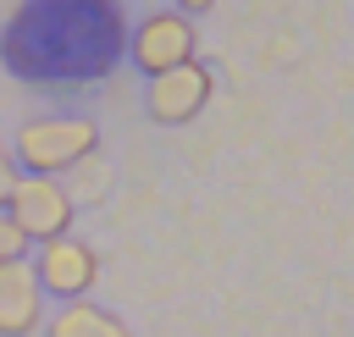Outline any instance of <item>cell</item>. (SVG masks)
I'll return each instance as SVG.
<instances>
[{"instance_id":"1","label":"cell","mask_w":354,"mask_h":337,"mask_svg":"<svg viewBox=\"0 0 354 337\" xmlns=\"http://www.w3.org/2000/svg\"><path fill=\"white\" fill-rule=\"evenodd\" d=\"M100 149V127L88 116H33L22 122V133L11 138V155L22 171L39 177H66L72 166H83Z\"/></svg>"},{"instance_id":"2","label":"cell","mask_w":354,"mask_h":337,"mask_svg":"<svg viewBox=\"0 0 354 337\" xmlns=\"http://www.w3.org/2000/svg\"><path fill=\"white\" fill-rule=\"evenodd\" d=\"M127 61L144 72V77H155V72H171V66H183V61H199V28H194V17L188 11H149L138 28H133V39H127Z\"/></svg>"},{"instance_id":"3","label":"cell","mask_w":354,"mask_h":337,"mask_svg":"<svg viewBox=\"0 0 354 337\" xmlns=\"http://www.w3.org/2000/svg\"><path fill=\"white\" fill-rule=\"evenodd\" d=\"M33 276H39V287H44V298H88V287L100 282V254L83 243V238H72V232H61V238H44V243H33Z\"/></svg>"},{"instance_id":"4","label":"cell","mask_w":354,"mask_h":337,"mask_svg":"<svg viewBox=\"0 0 354 337\" xmlns=\"http://www.w3.org/2000/svg\"><path fill=\"white\" fill-rule=\"evenodd\" d=\"M72 193L55 182V177H39V171H22L11 199H6V215L22 227L28 243H44V238H61L72 227Z\"/></svg>"},{"instance_id":"5","label":"cell","mask_w":354,"mask_h":337,"mask_svg":"<svg viewBox=\"0 0 354 337\" xmlns=\"http://www.w3.org/2000/svg\"><path fill=\"white\" fill-rule=\"evenodd\" d=\"M210 94H216L210 66L183 61V66L149 77V88H144V110H149V122H160V127H183V122H194V116L210 105Z\"/></svg>"},{"instance_id":"6","label":"cell","mask_w":354,"mask_h":337,"mask_svg":"<svg viewBox=\"0 0 354 337\" xmlns=\"http://www.w3.org/2000/svg\"><path fill=\"white\" fill-rule=\"evenodd\" d=\"M44 326V287L28 260L0 265V337H28Z\"/></svg>"},{"instance_id":"7","label":"cell","mask_w":354,"mask_h":337,"mask_svg":"<svg viewBox=\"0 0 354 337\" xmlns=\"http://www.w3.org/2000/svg\"><path fill=\"white\" fill-rule=\"evenodd\" d=\"M44 331L50 337H133V326L94 298H66L55 315H44Z\"/></svg>"},{"instance_id":"8","label":"cell","mask_w":354,"mask_h":337,"mask_svg":"<svg viewBox=\"0 0 354 337\" xmlns=\"http://www.w3.org/2000/svg\"><path fill=\"white\" fill-rule=\"evenodd\" d=\"M28 249H33V243L22 238V227L0 210V265H6V260H28Z\"/></svg>"},{"instance_id":"9","label":"cell","mask_w":354,"mask_h":337,"mask_svg":"<svg viewBox=\"0 0 354 337\" xmlns=\"http://www.w3.org/2000/svg\"><path fill=\"white\" fill-rule=\"evenodd\" d=\"M17 177H22V166H17V155H11V144L0 138V210H6V199H11V188H17Z\"/></svg>"},{"instance_id":"10","label":"cell","mask_w":354,"mask_h":337,"mask_svg":"<svg viewBox=\"0 0 354 337\" xmlns=\"http://www.w3.org/2000/svg\"><path fill=\"white\" fill-rule=\"evenodd\" d=\"M171 6H177V11H188V17H205L216 0H171Z\"/></svg>"}]
</instances>
